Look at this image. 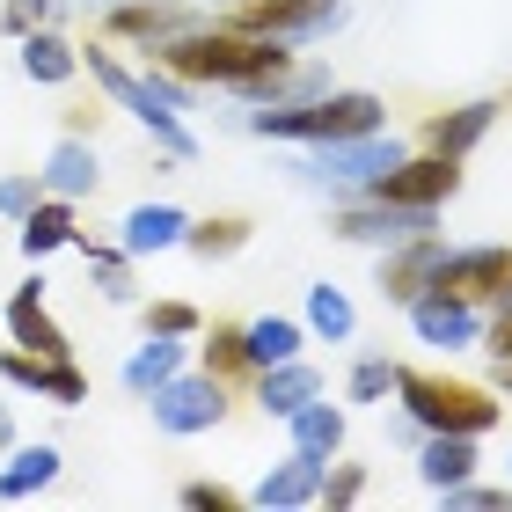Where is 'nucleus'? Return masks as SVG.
Returning a JSON list of instances; mask_svg holds the SVG:
<instances>
[{
	"label": "nucleus",
	"instance_id": "30",
	"mask_svg": "<svg viewBox=\"0 0 512 512\" xmlns=\"http://www.w3.org/2000/svg\"><path fill=\"white\" fill-rule=\"evenodd\" d=\"M74 249L88 256V278L103 286L110 308H132V300H139V286H132V256H125L118 242H88V235H74Z\"/></svg>",
	"mask_w": 512,
	"mask_h": 512
},
{
	"label": "nucleus",
	"instance_id": "29",
	"mask_svg": "<svg viewBox=\"0 0 512 512\" xmlns=\"http://www.w3.org/2000/svg\"><path fill=\"white\" fill-rule=\"evenodd\" d=\"M183 249H191L198 264H227V256H242V249H249V220H242V213L191 220V227H183Z\"/></svg>",
	"mask_w": 512,
	"mask_h": 512
},
{
	"label": "nucleus",
	"instance_id": "24",
	"mask_svg": "<svg viewBox=\"0 0 512 512\" xmlns=\"http://www.w3.org/2000/svg\"><path fill=\"white\" fill-rule=\"evenodd\" d=\"M417 476H425V491L469 483L476 476V439L469 432H425V439H417Z\"/></svg>",
	"mask_w": 512,
	"mask_h": 512
},
{
	"label": "nucleus",
	"instance_id": "32",
	"mask_svg": "<svg viewBox=\"0 0 512 512\" xmlns=\"http://www.w3.org/2000/svg\"><path fill=\"white\" fill-rule=\"evenodd\" d=\"M198 337H205V374H213V381L235 388V381L256 374L249 352H242V322H213V330H198Z\"/></svg>",
	"mask_w": 512,
	"mask_h": 512
},
{
	"label": "nucleus",
	"instance_id": "2",
	"mask_svg": "<svg viewBox=\"0 0 512 512\" xmlns=\"http://www.w3.org/2000/svg\"><path fill=\"white\" fill-rule=\"evenodd\" d=\"M256 139H286V147H322V139H352V132H374L388 125V103L374 88H330L315 103H293V110H249L242 118Z\"/></svg>",
	"mask_w": 512,
	"mask_h": 512
},
{
	"label": "nucleus",
	"instance_id": "40",
	"mask_svg": "<svg viewBox=\"0 0 512 512\" xmlns=\"http://www.w3.org/2000/svg\"><path fill=\"white\" fill-rule=\"evenodd\" d=\"M388 439H395V447H417L425 432H417V417H403V410H395V417H388Z\"/></svg>",
	"mask_w": 512,
	"mask_h": 512
},
{
	"label": "nucleus",
	"instance_id": "39",
	"mask_svg": "<svg viewBox=\"0 0 512 512\" xmlns=\"http://www.w3.org/2000/svg\"><path fill=\"white\" fill-rule=\"evenodd\" d=\"M483 352H491V359H512V308H491V315H483Z\"/></svg>",
	"mask_w": 512,
	"mask_h": 512
},
{
	"label": "nucleus",
	"instance_id": "6",
	"mask_svg": "<svg viewBox=\"0 0 512 512\" xmlns=\"http://www.w3.org/2000/svg\"><path fill=\"white\" fill-rule=\"evenodd\" d=\"M147 410H154V432H169V439H198V432H213L227 425V381H213L198 366H183V374H169L154 395H147Z\"/></svg>",
	"mask_w": 512,
	"mask_h": 512
},
{
	"label": "nucleus",
	"instance_id": "1",
	"mask_svg": "<svg viewBox=\"0 0 512 512\" xmlns=\"http://www.w3.org/2000/svg\"><path fill=\"white\" fill-rule=\"evenodd\" d=\"M293 52H300V44H286V37H256V30H242V22H198V30L154 44L147 59L161 66V74L191 81V88H227V96H235L242 81L278 74Z\"/></svg>",
	"mask_w": 512,
	"mask_h": 512
},
{
	"label": "nucleus",
	"instance_id": "20",
	"mask_svg": "<svg viewBox=\"0 0 512 512\" xmlns=\"http://www.w3.org/2000/svg\"><path fill=\"white\" fill-rule=\"evenodd\" d=\"M249 395H256L264 417H293L308 395H322V374L308 359H278V366H256V374H249Z\"/></svg>",
	"mask_w": 512,
	"mask_h": 512
},
{
	"label": "nucleus",
	"instance_id": "13",
	"mask_svg": "<svg viewBox=\"0 0 512 512\" xmlns=\"http://www.w3.org/2000/svg\"><path fill=\"white\" fill-rule=\"evenodd\" d=\"M0 381L22 388V395H44V403H59V410H81L88 403V374L74 359H37V352H22V344L0 352Z\"/></svg>",
	"mask_w": 512,
	"mask_h": 512
},
{
	"label": "nucleus",
	"instance_id": "23",
	"mask_svg": "<svg viewBox=\"0 0 512 512\" xmlns=\"http://www.w3.org/2000/svg\"><path fill=\"white\" fill-rule=\"evenodd\" d=\"M15 227H22L15 242H22V256H30V264H44V256H59V249H74V235H81V227H74V198H52V191H44Z\"/></svg>",
	"mask_w": 512,
	"mask_h": 512
},
{
	"label": "nucleus",
	"instance_id": "43",
	"mask_svg": "<svg viewBox=\"0 0 512 512\" xmlns=\"http://www.w3.org/2000/svg\"><path fill=\"white\" fill-rule=\"evenodd\" d=\"M198 8H235V0H198Z\"/></svg>",
	"mask_w": 512,
	"mask_h": 512
},
{
	"label": "nucleus",
	"instance_id": "26",
	"mask_svg": "<svg viewBox=\"0 0 512 512\" xmlns=\"http://www.w3.org/2000/svg\"><path fill=\"white\" fill-rule=\"evenodd\" d=\"M183 359H191V352H183V337H154V330H147V344H132V359L118 366V381L139 395V403H147V395L169 381V374H183Z\"/></svg>",
	"mask_w": 512,
	"mask_h": 512
},
{
	"label": "nucleus",
	"instance_id": "36",
	"mask_svg": "<svg viewBox=\"0 0 512 512\" xmlns=\"http://www.w3.org/2000/svg\"><path fill=\"white\" fill-rule=\"evenodd\" d=\"M439 498H447L454 512H512V491H498V483H454V491H439Z\"/></svg>",
	"mask_w": 512,
	"mask_h": 512
},
{
	"label": "nucleus",
	"instance_id": "38",
	"mask_svg": "<svg viewBox=\"0 0 512 512\" xmlns=\"http://www.w3.org/2000/svg\"><path fill=\"white\" fill-rule=\"evenodd\" d=\"M183 505H191V512H235L242 498L235 491H220V483H183V491H176Z\"/></svg>",
	"mask_w": 512,
	"mask_h": 512
},
{
	"label": "nucleus",
	"instance_id": "22",
	"mask_svg": "<svg viewBox=\"0 0 512 512\" xmlns=\"http://www.w3.org/2000/svg\"><path fill=\"white\" fill-rule=\"evenodd\" d=\"M278 425H286V439L300 454H344V432H352V417H344V403H330V395H308V403H300L293 417H278Z\"/></svg>",
	"mask_w": 512,
	"mask_h": 512
},
{
	"label": "nucleus",
	"instance_id": "34",
	"mask_svg": "<svg viewBox=\"0 0 512 512\" xmlns=\"http://www.w3.org/2000/svg\"><path fill=\"white\" fill-rule=\"evenodd\" d=\"M147 330H154V337H183V344H191V337L205 330V315L191 308V300H154V308H147Z\"/></svg>",
	"mask_w": 512,
	"mask_h": 512
},
{
	"label": "nucleus",
	"instance_id": "11",
	"mask_svg": "<svg viewBox=\"0 0 512 512\" xmlns=\"http://www.w3.org/2000/svg\"><path fill=\"white\" fill-rule=\"evenodd\" d=\"M403 315H410L417 344H432V352H469V344H483V308L447 293V286H425Z\"/></svg>",
	"mask_w": 512,
	"mask_h": 512
},
{
	"label": "nucleus",
	"instance_id": "21",
	"mask_svg": "<svg viewBox=\"0 0 512 512\" xmlns=\"http://www.w3.org/2000/svg\"><path fill=\"white\" fill-rule=\"evenodd\" d=\"M15 44H22L15 66H22L37 88H66V81L81 74V44L66 37V30H52V22H44V30H30V37H15Z\"/></svg>",
	"mask_w": 512,
	"mask_h": 512
},
{
	"label": "nucleus",
	"instance_id": "8",
	"mask_svg": "<svg viewBox=\"0 0 512 512\" xmlns=\"http://www.w3.org/2000/svg\"><path fill=\"white\" fill-rule=\"evenodd\" d=\"M96 22H103V37L154 52V44H169L183 30H198V22H213V8H198V0H118V8H103Z\"/></svg>",
	"mask_w": 512,
	"mask_h": 512
},
{
	"label": "nucleus",
	"instance_id": "15",
	"mask_svg": "<svg viewBox=\"0 0 512 512\" xmlns=\"http://www.w3.org/2000/svg\"><path fill=\"white\" fill-rule=\"evenodd\" d=\"M8 337L22 344V352H37V359H74L66 330L52 322V308H44V278H22V286L8 293Z\"/></svg>",
	"mask_w": 512,
	"mask_h": 512
},
{
	"label": "nucleus",
	"instance_id": "33",
	"mask_svg": "<svg viewBox=\"0 0 512 512\" xmlns=\"http://www.w3.org/2000/svg\"><path fill=\"white\" fill-rule=\"evenodd\" d=\"M366 498V469L359 461H322V491H315V505H330V512H344V505H359Z\"/></svg>",
	"mask_w": 512,
	"mask_h": 512
},
{
	"label": "nucleus",
	"instance_id": "14",
	"mask_svg": "<svg viewBox=\"0 0 512 512\" xmlns=\"http://www.w3.org/2000/svg\"><path fill=\"white\" fill-rule=\"evenodd\" d=\"M439 264H447V242L439 235H410V242H395V249H381V271H374V286H381V300L388 308H410L417 293L439 278Z\"/></svg>",
	"mask_w": 512,
	"mask_h": 512
},
{
	"label": "nucleus",
	"instance_id": "3",
	"mask_svg": "<svg viewBox=\"0 0 512 512\" xmlns=\"http://www.w3.org/2000/svg\"><path fill=\"white\" fill-rule=\"evenodd\" d=\"M395 410L417 417V432H498V417L505 403L491 388H476V381H447V374H410L403 366V381H395Z\"/></svg>",
	"mask_w": 512,
	"mask_h": 512
},
{
	"label": "nucleus",
	"instance_id": "7",
	"mask_svg": "<svg viewBox=\"0 0 512 512\" xmlns=\"http://www.w3.org/2000/svg\"><path fill=\"white\" fill-rule=\"evenodd\" d=\"M330 235L359 242V249H395L410 235H439V213H425V205H388V198H344Z\"/></svg>",
	"mask_w": 512,
	"mask_h": 512
},
{
	"label": "nucleus",
	"instance_id": "31",
	"mask_svg": "<svg viewBox=\"0 0 512 512\" xmlns=\"http://www.w3.org/2000/svg\"><path fill=\"white\" fill-rule=\"evenodd\" d=\"M395 381H403V366H395V359H381V352H366V359H352V374H344V403L388 410V395H395Z\"/></svg>",
	"mask_w": 512,
	"mask_h": 512
},
{
	"label": "nucleus",
	"instance_id": "16",
	"mask_svg": "<svg viewBox=\"0 0 512 512\" xmlns=\"http://www.w3.org/2000/svg\"><path fill=\"white\" fill-rule=\"evenodd\" d=\"M315 491H322V454L286 447V461H271L264 483H256L242 505H256V512H300V505H315Z\"/></svg>",
	"mask_w": 512,
	"mask_h": 512
},
{
	"label": "nucleus",
	"instance_id": "9",
	"mask_svg": "<svg viewBox=\"0 0 512 512\" xmlns=\"http://www.w3.org/2000/svg\"><path fill=\"white\" fill-rule=\"evenodd\" d=\"M235 22L256 37L322 44L330 30H344V0H235Z\"/></svg>",
	"mask_w": 512,
	"mask_h": 512
},
{
	"label": "nucleus",
	"instance_id": "37",
	"mask_svg": "<svg viewBox=\"0 0 512 512\" xmlns=\"http://www.w3.org/2000/svg\"><path fill=\"white\" fill-rule=\"evenodd\" d=\"M37 198H44V183H37V176H0V220H22Z\"/></svg>",
	"mask_w": 512,
	"mask_h": 512
},
{
	"label": "nucleus",
	"instance_id": "4",
	"mask_svg": "<svg viewBox=\"0 0 512 512\" xmlns=\"http://www.w3.org/2000/svg\"><path fill=\"white\" fill-rule=\"evenodd\" d=\"M81 66L96 74V88H103V96L118 103V110H132L139 132H147L169 161H198V132L183 125V110H169V103L154 96V81H147V74H132L125 59H110L103 44H81Z\"/></svg>",
	"mask_w": 512,
	"mask_h": 512
},
{
	"label": "nucleus",
	"instance_id": "25",
	"mask_svg": "<svg viewBox=\"0 0 512 512\" xmlns=\"http://www.w3.org/2000/svg\"><path fill=\"white\" fill-rule=\"evenodd\" d=\"M59 447L52 439H37V447H8L0 454V505H22V498H37L44 483H59Z\"/></svg>",
	"mask_w": 512,
	"mask_h": 512
},
{
	"label": "nucleus",
	"instance_id": "5",
	"mask_svg": "<svg viewBox=\"0 0 512 512\" xmlns=\"http://www.w3.org/2000/svg\"><path fill=\"white\" fill-rule=\"evenodd\" d=\"M403 154H410L403 139L388 125H374V132H352V139H322V147H308L293 169H300V183H315V191L359 198V191H374V176H388Z\"/></svg>",
	"mask_w": 512,
	"mask_h": 512
},
{
	"label": "nucleus",
	"instance_id": "35",
	"mask_svg": "<svg viewBox=\"0 0 512 512\" xmlns=\"http://www.w3.org/2000/svg\"><path fill=\"white\" fill-rule=\"evenodd\" d=\"M44 22H59V0H0V30L8 37H30Z\"/></svg>",
	"mask_w": 512,
	"mask_h": 512
},
{
	"label": "nucleus",
	"instance_id": "27",
	"mask_svg": "<svg viewBox=\"0 0 512 512\" xmlns=\"http://www.w3.org/2000/svg\"><path fill=\"white\" fill-rule=\"evenodd\" d=\"M300 322H308V337H322V344H352L359 308H352V293H344V286L315 278V286H308V308H300Z\"/></svg>",
	"mask_w": 512,
	"mask_h": 512
},
{
	"label": "nucleus",
	"instance_id": "41",
	"mask_svg": "<svg viewBox=\"0 0 512 512\" xmlns=\"http://www.w3.org/2000/svg\"><path fill=\"white\" fill-rule=\"evenodd\" d=\"M8 447H15V410L0 403V454H8Z\"/></svg>",
	"mask_w": 512,
	"mask_h": 512
},
{
	"label": "nucleus",
	"instance_id": "10",
	"mask_svg": "<svg viewBox=\"0 0 512 512\" xmlns=\"http://www.w3.org/2000/svg\"><path fill=\"white\" fill-rule=\"evenodd\" d=\"M461 191V161L454 154H403L388 176H374V191H359V198H388V205H425V213H439Z\"/></svg>",
	"mask_w": 512,
	"mask_h": 512
},
{
	"label": "nucleus",
	"instance_id": "17",
	"mask_svg": "<svg viewBox=\"0 0 512 512\" xmlns=\"http://www.w3.org/2000/svg\"><path fill=\"white\" fill-rule=\"evenodd\" d=\"M37 183H44L52 198H74V205H81V198H96V191H103V161H96V139H88V132H66L59 147L44 154Z\"/></svg>",
	"mask_w": 512,
	"mask_h": 512
},
{
	"label": "nucleus",
	"instance_id": "12",
	"mask_svg": "<svg viewBox=\"0 0 512 512\" xmlns=\"http://www.w3.org/2000/svg\"><path fill=\"white\" fill-rule=\"evenodd\" d=\"M432 286H447V293H461V300H476V308L491 315V300H505V286H512V249H505V242L447 249V264H439Z\"/></svg>",
	"mask_w": 512,
	"mask_h": 512
},
{
	"label": "nucleus",
	"instance_id": "19",
	"mask_svg": "<svg viewBox=\"0 0 512 512\" xmlns=\"http://www.w3.org/2000/svg\"><path fill=\"white\" fill-rule=\"evenodd\" d=\"M491 125H498V103H491V96H476V103H461V110H439V118H425V147H432V154L469 161L483 139H491Z\"/></svg>",
	"mask_w": 512,
	"mask_h": 512
},
{
	"label": "nucleus",
	"instance_id": "28",
	"mask_svg": "<svg viewBox=\"0 0 512 512\" xmlns=\"http://www.w3.org/2000/svg\"><path fill=\"white\" fill-rule=\"evenodd\" d=\"M300 344H308V322H300V315H256V322H242V352H249V366L300 359Z\"/></svg>",
	"mask_w": 512,
	"mask_h": 512
},
{
	"label": "nucleus",
	"instance_id": "18",
	"mask_svg": "<svg viewBox=\"0 0 512 512\" xmlns=\"http://www.w3.org/2000/svg\"><path fill=\"white\" fill-rule=\"evenodd\" d=\"M183 227H191V213L169 198H147L132 205V213L118 220V249L125 256H161V249H183Z\"/></svg>",
	"mask_w": 512,
	"mask_h": 512
},
{
	"label": "nucleus",
	"instance_id": "42",
	"mask_svg": "<svg viewBox=\"0 0 512 512\" xmlns=\"http://www.w3.org/2000/svg\"><path fill=\"white\" fill-rule=\"evenodd\" d=\"M498 388H505V395H512V359H498Z\"/></svg>",
	"mask_w": 512,
	"mask_h": 512
}]
</instances>
